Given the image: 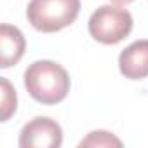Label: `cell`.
<instances>
[{
    "instance_id": "cell-1",
    "label": "cell",
    "mask_w": 148,
    "mask_h": 148,
    "mask_svg": "<svg viewBox=\"0 0 148 148\" xmlns=\"http://www.w3.org/2000/svg\"><path fill=\"white\" fill-rule=\"evenodd\" d=\"M25 87L35 101L42 105H56L70 92V75L61 64L40 59L26 68Z\"/></svg>"
},
{
    "instance_id": "cell-2",
    "label": "cell",
    "mask_w": 148,
    "mask_h": 148,
    "mask_svg": "<svg viewBox=\"0 0 148 148\" xmlns=\"http://www.w3.org/2000/svg\"><path fill=\"white\" fill-rule=\"evenodd\" d=\"M80 12V0H30L28 23L42 33H54L70 26Z\"/></svg>"
},
{
    "instance_id": "cell-3",
    "label": "cell",
    "mask_w": 148,
    "mask_h": 148,
    "mask_svg": "<svg viewBox=\"0 0 148 148\" xmlns=\"http://www.w3.org/2000/svg\"><path fill=\"white\" fill-rule=\"evenodd\" d=\"M132 16L127 9L115 5H101L89 18L91 37L105 45H113L122 42L132 32Z\"/></svg>"
},
{
    "instance_id": "cell-4",
    "label": "cell",
    "mask_w": 148,
    "mask_h": 148,
    "mask_svg": "<svg viewBox=\"0 0 148 148\" xmlns=\"http://www.w3.org/2000/svg\"><path fill=\"white\" fill-rule=\"evenodd\" d=\"M61 143L63 129L51 117H35L19 132L21 148H59Z\"/></svg>"
},
{
    "instance_id": "cell-5",
    "label": "cell",
    "mask_w": 148,
    "mask_h": 148,
    "mask_svg": "<svg viewBox=\"0 0 148 148\" xmlns=\"http://www.w3.org/2000/svg\"><path fill=\"white\" fill-rule=\"evenodd\" d=\"M119 70L129 80L148 77V40H136L119 56Z\"/></svg>"
},
{
    "instance_id": "cell-6",
    "label": "cell",
    "mask_w": 148,
    "mask_h": 148,
    "mask_svg": "<svg viewBox=\"0 0 148 148\" xmlns=\"http://www.w3.org/2000/svg\"><path fill=\"white\" fill-rule=\"evenodd\" d=\"M26 49L25 35L19 28L11 25L0 26V68H11L18 64Z\"/></svg>"
},
{
    "instance_id": "cell-7",
    "label": "cell",
    "mask_w": 148,
    "mask_h": 148,
    "mask_svg": "<svg viewBox=\"0 0 148 148\" xmlns=\"http://www.w3.org/2000/svg\"><path fill=\"white\" fill-rule=\"evenodd\" d=\"M0 86H2V106H0L2 117L0 119H2V122H7L18 108V94L5 77H0Z\"/></svg>"
},
{
    "instance_id": "cell-8",
    "label": "cell",
    "mask_w": 148,
    "mask_h": 148,
    "mask_svg": "<svg viewBox=\"0 0 148 148\" xmlns=\"http://www.w3.org/2000/svg\"><path fill=\"white\" fill-rule=\"evenodd\" d=\"M80 146H122V141L108 131H92L80 141Z\"/></svg>"
},
{
    "instance_id": "cell-9",
    "label": "cell",
    "mask_w": 148,
    "mask_h": 148,
    "mask_svg": "<svg viewBox=\"0 0 148 148\" xmlns=\"http://www.w3.org/2000/svg\"><path fill=\"white\" fill-rule=\"evenodd\" d=\"M110 2L115 5H127V4H132L134 0H110Z\"/></svg>"
}]
</instances>
